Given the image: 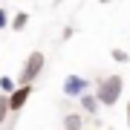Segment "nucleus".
<instances>
[{
	"label": "nucleus",
	"instance_id": "obj_1",
	"mask_svg": "<svg viewBox=\"0 0 130 130\" xmlns=\"http://www.w3.org/2000/svg\"><path fill=\"white\" fill-rule=\"evenodd\" d=\"M121 90H124V78L121 75H104V78L95 81V95L101 107H113L121 98Z\"/></svg>",
	"mask_w": 130,
	"mask_h": 130
},
{
	"label": "nucleus",
	"instance_id": "obj_2",
	"mask_svg": "<svg viewBox=\"0 0 130 130\" xmlns=\"http://www.w3.org/2000/svg\"><path fill=\"white\" fill-rule=\"evenodd\" d=\"M43 67H46L43 52H29V58L23 61V70H20V84H32L38 75L43 72Z\"/></svg>",
	"mask_w": 130,
	"mask_h": 130
},
{
	"label": "nucleus",
	"instance_id": "obj_3",
	"mask_svg": "<svg viewBox=\"0 0 130 130\" xmlns=\"http://www.w3.org/2000/svg\"><path fill=\"white\" fill-rule=\"evenodd\" d=\"M87 90H90V81L81 78V75H67V78H64V95H70V98H81Z\"/></svg>",
	"mask_w": 130,
	"mask_h": 130
},
{
	"label": "nucleus",
	"instance_id": "obj_4",
	"mask_svg": "<svg viewBox=\"0 0 130 130\" xmlns=\"http://www.w3.org/2000/svg\"><path fill=\"white\" fill-rule=\"evenodd\" d=\"M29 95H32V84H20V87H14L12 93H9V107H12V113L23 110V104L29 101Z\"/></svg>",
	"mask_w": 130,
	"mask_h": 130
},
{
	"label": "nucleus",
	"instance_id": "obj_5",
	"mask_svg": "<svg viewBox=\"0 0 130 130\" xmlns=\"http://www.w3.org/2000/svg\"><path fill=\"white\" fill-rule=\"evenodd\" d=\"M78 101H81V110L87 113V116H95V113H98V107H101V101H98V95H95V93L90 95V90H87V93H84V95L78 98Z\"/></svg>",
	"mask_w": 130,
	"mask_h": 130
},
{
	"label": "nucleus",
	"instance_id": "obj_6",
	"mask_svg": "<svg viewBox=\"0 0 130 130\" xmlns=\"http://www.w3.org/2000/svg\"><path fill=\"white\" fill-rule=\"evenodd\" d=\"M61 127H64V130H81V127H84L81 113H67V116L61 119Z\"/></svg>",
	"mask_w": 130,
	"mask_h": 130
},
{
	"label": "nucleus",
	"instance_id": "obj_7",
	"mask_svg": "<svg viewBox=\"0 0 130 130\" xmlns=\"http://www.w3.org/2000/svg\"><path fill=\"white\" fill-rule=\"evenodd\" d=\"M26 23H29V14H26V12H18V14L12 18L9 29H14V32H23V29H26Z\"/></svg>",
	"mask_w": 130,
	"mask_h": 130
},
{
	"label": "nucleus",
	"instance_id": "obj_8",
	"mask_svg": "<svg viewBox=\"0 0 130 130\" xmlns=\"http://www.w3.org/2000/svg\"><path fill=\"white\" fill-rule=\"evenodd\" d=\"M9 113H12V107H9V93H0V124L6 121Z\"/></svg>",
	"mask_w": 130,
	"mask_h": 130
},
{
	"label": "nucleus",
	"instance_id": "obj_9",
	"mask_svg": "<svg viewBox=\"0 0 130 130\" xmlns=\"http://www.w3.org/2000/svg\"><path fill=\"white\" fill-rule=\"evenodd\" d=\"M12 90H14V81L9 75H3V78H0V93H12Z\"/></svg>",
	"mask_w": 130,
	"mask_h": 130
},
{
	"label": "nucleus",
	"instance_id": "obj_10",
	"mask_svg": "<svg viewBox=\"0 0 130 130\" xmlns=\"http://www.w3.org/2000/svg\"><path fill=\"white\" fill-rule=\"evenodd\" d=\"M113 61H119V64H127V61H130V55H127L124 49H113Z\"/></svg>",
	"mask_w": 130,
	"mask_h": 130
},
{
	"label": "nucleus",
	"instance_id": "obj_11",
	"mask_svg": "<svg viewBox=\"0 0 130 130\" xmlns=\"http://www.w3.org/2000/svg\"><path fill=\"white\" fill-rule=\"evenodd\" d=\"M9 23H12V18H9V12L0 6V29H9Z\"/></svg>",
	"mask_w": 130,
	"mask_h": 130
},
{
	"label": "nucleus",
	"instance_id": "obj_12",
	"mask_svg": "<svg viewBox=\"0 0 130 130\" xmlns=\"http://www.w3.org/2000/svg\"><path fill=\"white\" fill-rule=\"evenodd\" d=\"M127 127H130V101H127Z\"/></svg>",
	"mask_w": 130,
	"mask_h": 130
},
{
	"label": "nucleus",
	"instance_id": "obj_13",
	"mask_svg": "<svg viewBox=\"0 0 130 130\" xmlns=\"http://www.w3.org/2000/svg\"><path fill=\"white\" fill-rule=\"evenodd\" d=\"M98 3H110V0H98Z\"/></svg>",
	"mask_w": 130,
	"mask_h": 130
}]
</instances>
